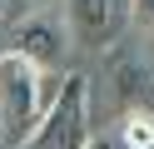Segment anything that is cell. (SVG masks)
<instances>
[{
	"mask_svg": "<svg viewBox=\"0 0 154 149\" xmlns=\"http://www.w3.org/2000/svg\"><path fill=\"white\" fill-rule=\"evenodd\" d=\"M80 149H119V139H114V134H90Z\"/></svg>",
	"mask_w": 154,
	"mask_h": 149,
	"instance_id": "cell-7",
	"label": "cell"
},
{
	"mask_svg": "<svg viewBox=\"0 0 154 149\" xmlns=\"http://www.w3.org/2000/svg\"><path fill=\"white\" fill-rule=\"evenodd\" d=\"M70 30L85 45H104L114 30V0H70Z\"/></svg>",
	"mask_w": 154,
	"mask_h": 149,
	"instance_id": "cell-4",
	"label": "cell"
},
{
	"mask_svg": "<svg viewBox=\"0 0 154 149\" xmlns=\"http://www.w3.org/2000/svg\"><path fill=\"white\" fill-rule=\"evenodd\" d=\"M0 15H5V0H0Z\"/></svg>",
	"mask_w": 154,
	"mask_h": 149,
	"instance_id": "cell-8",
	"label": "cell"
},
{
	"mask_svg": "<svg viewBox=\"0 0 154 149\" xmlns=\"http://www.w3.org/2000/svg\"><path fill=\"white\" fill-rule=\"evenodd\" d=\"M119 149H154V114L149 109H129L119 119Z\"/></svg>",
	"mask_w": 154,
	"mask_h": 149,
	"instance_id": "cell-5",
	"label": "cell"
},
{
	"mask_svg": "<svg viewBox=\"0 0 154 149\" xmlns=\"http://www.w3.org/2000/svg\"><path fill=\"white\" fill-rule=\"evenodd\" d=\"M45 70H35L30 60H20L15 50L0 55V144H25V134L35 129L40 109L55 99L60 79H40Z\"/></svg>",
	"mask_w": 154,
	"mask_h": 149,
	"instance_id": "cell-1",
	"label": "cell"
},
{
	"mask_svg": "<svg viewBox=\"0 0 154 149\" xmlns=\"http://www.w3.org/2000/svg\"><path fill=\"white\" fill-rule=\"evenodd\" d=\"M10 35H15L10 50H15L20 60H30L35 70H55V65L65 60V45H70L65 30H60V20H50V15H25Z\"/></svg>",
	"mask_w": 154,
	"mask_h": 149,
	"instance_id": "cell-3",
	"label": "cell"
},
{
	"mask_svg": "<svg viewBox=\"0 0 154 149\" xmlns=\"http://www.w3.org/2000/svg\"><path fill=\"white\" fill-rule=\"evenodd\" d=\"M129 10H134V20H139V30L154 35V0H129Z\"/></svg>",
	"mask_w": 154,
	"mask_h": 149,
	"instance_id": "cell-6",
	"label": "cell"
},
{
	"mask_svg": "<svg viewBox=\"0 0 154 149\" xmlns=\"http://www.w3.org/2000/svg\"><path fill=\"white\" fill-rule=\"evenodd\" d=\"M85 139H90V85L85 75H65L20 149H80Z\"/></svg>",
	"mask_w": 154,
	"mask_h": 149,
	"instance_id": "cell-2",
	"label": "cell"
}]
</instances>
